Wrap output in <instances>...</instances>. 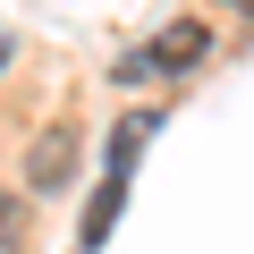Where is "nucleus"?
I'll list each match as a JSON object with an SVG mask.
<instances>
[{
  "mask_svg": "<svg viewBox=\"0 0 254 254\" xmlns=\"http://www.w3.org/2000/svg\"><path fill=\"white\" fill-rule=\"evenodd\" d=\"M237 9H254V0H237Z\"/></svg>",
  "mask_w": 254,
  "mask_h": 254,
  "instance_id": "5",
  "label": "nucleus"
},
{
  "mask_svg": "<svg viewBox=\"0 0 254 254\" xmlns=\"http://www.w3.org/2000/svg\"><path fill=\"white\" fill-rule=\"evenodd\" d=\"M203 51H212V34H203L195 17H178V26H161V34L144 43V68H153V76H178V68H203Z\"/></svg>",
  "mask_w": 254,
  "mask_h": 254,
  "instance_id": "1",
  "label": "nucleus"
},
{
  "mask_svg": "<svg viewBox=\"0 0 254 254\" xmlns=\"http://www.w3.org/2000/svg\"><path fill=\"white\" fill-rule=\"evenodd\" d=\"M17 246H26V203L0 187V254H17Z\"/></svg>",
  "mask_w": 254,
  "mask_h": 254,
  "instance_id": "4",
  "label": "nucleus"
},
{
  "mask_svg": "<svg viewBox=\"0 0 254 254\" xmlns=\"http://www.w3.org/2000/svg\"><path fill=\"white\" fill-rule=\"evenodd\" d=\"M68 170H76V127H51V136H34V153H26V178L51 195V187H68Z\"/></svg>",
  "mask_w": 254,
  "mask_h": 254,
  "instance_id": "2",
  "label": "nucleus"
},
{
  "mask_svg": "<svg viewBox=\"0 0 254 254\" xmlns=\"http://www.w3.org/2000/svg\"><path fill=\"white\" fill-rule=\"evenodd\" d=\"M119 203H127V178H102V187H93V203H85V220H76V246H85V254H93V246L110 237Z\"/></svg>",
  "mask_w": 254,
  "mask_h": 254,
  "instance_id": "3",
  "label": "nucleus"
}]
</instances>
